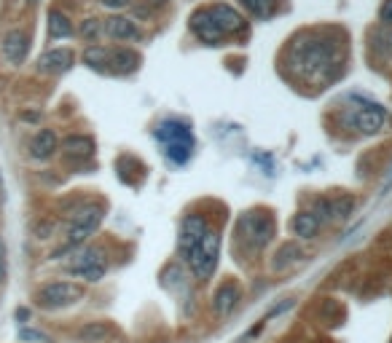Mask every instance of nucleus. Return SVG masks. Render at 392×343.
<instances>
[{"label":"nucleus","mask_w":392,"mask_h":343,"mask_svg":"<svg viewBox=\"0 0 392 343\" xmlns=\"http://www.w3.org/2000/svg\"><path fill=\"white\" fill-rule=\"evenodd\" d=\"M30 3H38V0H30Z\"/></svg>","instance_id":"f704fd0d"},{"label":"nucleus","mask_w":392,"mask_h":343,"mask_svg":"<svg viewBox=\"0 0 392 343\" xmlns=\"http://www.w3.org/2000/svg\"><path fill=\"white\" fill-rule=\"evenodd\" d=\"M97 32H99L97 19H86V22L81 25V35H84V38H97Z\"/></svg>","instance_id":"a878e982"},{"label":"nucleus","mask_w":392,"mask_h":343,"mask_svg":"<svg viewBox=\"0 0 392 343\" xmlns=\"http://www.w3.org/2000/svg\"><path fill=\"white\" fill-rule=\"evenodd\" d=\"M239 300H242L239 284L237 282H223L221 287L215 290V295H213V311H215V317H228L239 306Z\"/></svg>","instance_id":"1a4fd4ad"},{"label":"nucleus","mask_w":392,"mask_h":343,"mask_svg":"<svg viewBox=\"0 0 392 343\" xmlns=\"http://www.w3.org/2000/svg\"><path fill=\"white\" fill-rule=\"evenodd\" d=\"M27 317H30V311H27V309H19V311H17V319H22V322H25Z\"/></svg>","instance_id":"c756f323"},{"label":"nucleus","mask_w":392,"mask_h":343,"mask_svg":"<svg viewBox=\"0 0 392 343\" xmlns=\"http://www.w3.org/2000/svg\"><path fill=\"white\" fill-rule=\"evenodd\" d=\"M105 30H108V35H110V38H116V41L137 38V27L132 25L129 19H124V17H113V19H108V22H105Z\"/></svg>","instance_id":"aec40b11"},{"label":"nucleus","mask_w":392,"mask_h":343,"mask_svg":"<svg viewBox=\"0 0 392 343\" xmlns=\"http://www.w3.org/2000/svg\"><path fill=\"white\" fill-rule=\"evenodd\" d=\"M156 140L164 145V153L172 164H186L194 153V134L188 129V123L167 118L156 126Z\"/></svg>","instance_id":"f257e3e1"},{"label":"nucleus","mask_w":392,"mask_h":343,"mask_svg":"<svg viewBox=\"0 0 392 343\" xmlns=\"http://www.w3.org/2000/svg\"><path fill=\"white\" fill-rule=\"evenodd\" d=\"M62 150L68 158H75V161H84V158H92L95 156V140L92 137H84V134H73L62 143Z\"/></svg>","instance_id":"2eb2a0df"},{"label":"nucleus","mask_w":392,"mask_h":343,"mask_svg":"<svg viewBox=\"0 0 392 343\" xmlns=\"http://www.w3.org/2000/svg\"><path fill=\"white\" fill-rule=\"evenodd\" d=\"M3 279H6V266L0 263V282H3Z\"/></svg>","instance_id":"473e14b6"},{"label":"nucleus","mask_w":392,"mask_h":343,"mask_svg":"<svg viewBox=\"0 0 392 343\" xmlns=\"http://www.w3.org/2000/svg\"><path fill=\"white\" fill-rule=\"evenodd\" d=\"M191 27H194V32L204 41V43H218L223 35L221 30L213 25V19H210V14H207V8H202V11H196L194 17H191Z\"/></svg>","instance_id":"ddd939ff"},{"label":"nucleus","mask_w":392,"mask_h":343,"mask_svg":"<svg viewBox=\"0 0 392 343\" xmlns=\"http://www.w3.org/2000/svg\"><path fill=\"white\" fill-rule=\"evenodd\" d=\"M49 35L51 38H68V35H73V22L68 19V14L51 11L49 14Z\"/></svg>","instance_id":"412c9836"},{"label":"nucleus","mask_w":392,"mask_h":343,"mask_svg":"<svg viewBox=\"0 0 392 343\" xmlns=\"http://www.w3.org/2000/svg\"><path fill=\"white\" fill-rule=\"evenodd\" d=\"M84 62L89 67H95V70H102L110 62V51L102 49V46H89V49L84 51Z\"/></svg>","instance_id":"5701e85b"},{"label":"nucleus","mask_w":392,"mask_h":343,"mask_svg":"<svg viewBox=\"0 0 392 343\" xmlns=\"http://www.w3.org/2000/svg\"><path fill=\"white\" fill-rule=\"evenodd\" d=\"M153 3H164V0H153Z\"/></svg>","instance_id":"72a5a7b5"},{"label":"nucleus","mask_w":392,"mask_h":343,"mask_svg":"<svg viewBox=\"0 0 392 343\" xmlns=\"http://www.w3.org/2000/svg\"><path fill=\"white\" fill-rule=\"evenodd\" d=\"M271 233H274V222L264 212H247L239 220V236L245 239V245L250 249H264L269 245Z\"/></svg>","instance_id":"423d86ee"},{"label":"nucleus","mask_w":392,"mask_h":343,"mask_svg":"<svg viewBox=\"0 0 392 343\" xmlns=\"http://www.w3.org/2000/svg\"><path fill=\"white\" fill-rule=\"evenodd\" d=\"M51 231H54V222H51V220H43V222H38V225H35V233H38V239H49Z\"/></svg>","instance_id":"bb28decb"},{"label":"nucleus","mask_w":392,"mask_h":343,"mask_svg":"<svg viewBox=\"0 0 392 343\" xmlns=\"http://www.w3.org/2000/svg\"><path fill=\"white\" fill-rule=\"evenodd\" d=\"M186 263H188V269L194 273L199 282H207L215 269H218V258H221V236H218V231L215 228H210L204 236H202V242L194 245L186 255Z\"/></svg>","instance_id":"f03ea898"},{"label":"nucleus","mask_w":392,"mask_h":343,"mask_svg":"<svg viewBox=\"0 0 392 343\" xmlns=\"http://www.w3.org/2000/svg\"><path fill=\"white\" fill-rule=\"evenodd\" d=\"M84 298V287L81 284H73V282H49V284H43L38 295H35V300H38V306L41 309H46V311H57V309H68V306H73Z\"/></svg>","instance_id":"20e7f679"},{"label":"nucleus","mask_w":392,"mask_h":343,"mask_svg":"<svg viewBox=\"0 0 392 343\" xmlns=\"http://www.w3.org/2000/svg\"><path fill=\"white\" fill-rule=\"evenodd\" d=\"M213 25L221 30V35H231V32H239L245 27V19L231 8V6H210L207 8Z\"/></svg>","instance_id":"9d476101"},{"label":"nucleus","mask_w":392,"mask_h":343,"mask_svg":"<svg viewBox=\"0 0 392 343\" xmlns=\"http://www.w3.org/2000/svg\"><path fill=\"white\" fill-rule=\"evenodd\" d=\"M0 51L6 56L8 65H22L27 59V51H30V32L27 30H8L3 43H0Z\"/></svg>","instance_id":"0eeeda50"},{"label":"nucleus","mask_w":392,"mask_h":343,"mask_svg":"<svg viewBox=\"0 0 392 343\" xmlns=\"http://www.w3.org/2000/svg\"><path fill=\"white\" fill-rule=\"evenodd\" d=\"M68 271L86 279V282H99L108 271V258H105V249L102 247H86L81 249L78 255H73V260L68 263Z\"/></svg>","instance_id":"39448f33"},{"label":"nucleus","mask_w":392,"mask_h":343,"mask_svg":"<svg viewBox=\"0 0 392 343\" xmlns=\"http://www.w3.org/2000/svg\"><path fill=\"white\" fill-rule=\"evenodd\" d=\"M75 56L70 49H54V51H46L41 59H38V70L41 73H68L70 67H73Z\"/></svg>","instance_id":"9b49d317"},{"label":"nucleus","mask_w":392,"mask_h":343,"mask_svg":"<svg viewBox=\"0 0 392 343\" xmlns=\"http://www.w3.org/2000/svg\"><path fill=\"white\" fill-rule=\"evenodd\" d=\"M320 228H322V222L306 209V212H298L293 218V231L298 239H315L320 233Z\"/></svg>","instance_id":"dca6fc26"},{"label":"nucleus","mask_w":392,"mask_h":343,"mask_svg":"<svg viewBox=\"0 0 392 343\" xmlns=\"http://www.w3.org/2000/svg\"><path fill=\"white\" fill-rule=\"evenodd\" d=\"M207 231H210V222L204 215H186L183 225H180V252L186 255L191 247L199 245Z\"/></svg>","instance_id":"6e6552de"},{"label":"nucleus","mask_w":392,"mask_h":343,"mask_svg":"<svg viewBox=\"0 0 392 343\" xmlns=\"http://www.w3.org/2000/svg\"><path fill=\"white\" fill-rule=\"evenodd\" d=\"M3 258H6V245H3V239H0V263H3Z\"/></svg>","instance_id":"2f4dec72"},{"label":"nucleus","mask_w":392,"mask_h":343,"mask_svg":"<svg viewBox=\"0 0 392 343\" xmlns=\"http://www.w3.org/2000/svg\"><path fill=\"white\" fill-rule=\"evenodd\" d=\"M105 218V207L102 204H84L78 212H73L70 225H68V247L84 245Z\"/></svg>","instance_id":"7ed1b4c3"},{"label":"nucleus","mask_w":392,"mask_h":343,"mask_svg":"<svg viewBox=\"0 0 392 343\" xmlns=\"http://www.w3.org/2000/svg\"><path fill=\"white\" fill-rule=\"evenodd\" d=\"M19 341H35V343H51V338L46 333H38V330H19Z\"/></svg>","instance_id":"393cba45"},{"label":"nucleus","mask_w":392,"mask_h":343,"mask_svg":"<svg viewBox=\"0 0 392 343\" xmlns=\"http://www.w3.org/2000/svg\"><path fill=\"white\" fill-rule=\"evenodd\" d=\"M384 121H387V116H384V110H382L379 105H366V107H360L357 116H355L357 129L366 132V134H376V132L384 126Z\"/></svg>","instance_id":"f8f14e48"},{"label":"nucleus","mask_w":392,"mask_h":343,"mask_svg":"<svg viewBox=\"0 0 392 343\" xmlns=\"http://www.w3.org/2000/svg\"><path fill=\"white\" fill-rule=\"evenodd\" d=\"M132 0H102V6H108V8H126Z\"/></svg>","instance_id":"c85d7f7f"},{"label":"nucleus","mask_w":392,"mask_h":343,"mask_svg":"<svg viewBox=\"0 0 392 343\" xmlns=\"http://www.w3.org/2000/svg\"><path fill=\"white\" fill-rule=\"evenodd\" d=\"M22 118H25V121H38V113H25Z\"/></svg>","instance_id":"7c9ffc66"},{"label":"nucleus","mask_w":392,"mask_h":343,"mask_svg":"<svg viewBox=\"0 0 392 343\" xmlns=\"http://www.w3.org/2000/svg\"><path fill=\"white\" fill-rule=\"evenodd\" d=\"M304 258V249L298 245H282L280 249H277V255L271 258V269L274 271H285L288 266H293V263H298Z\"/></svg>","instance_id":"f3484780"},{"label":"nucleus","mask_w":392,"mask_h":343,"mask_svg":"<svg viewBox=\"0 0 392 343\" xmlns=\"http://www.w3.org/2000/svg\"><path fill=\"white\" fill-rule=\"evenodd\" d=\"M116 73H132L137 65H140V56L135 51H126V49H116L110 51V62H108Z\"/></svg>","instance_id":"6ab92c4d"},{"label":"nucleus","mask_w":392,"mask_h":343,"mask_svg":"<svg viewBox=\"0 0 392 343\" xmlns=\"http://www.w3.org/2000/svg\"><path fill=\"white\" fill-rule=\"evenodd\" d=\"M242 3H245L253 14L266 17V14H271V8H274V3H277V0H242Z\"/></svg>","instance_id":"b1692460"},{"label":"nucleus","mask_w":392,"mask_h":343,"mask_svg":"<svg viewBox=\"0 0 392 343\" xmlns=\"http://www.w3.org/2000/svg\"><path fill=\"white\" fill-rule=\"evenodd\" d=\"M379 17H382V22L392 25V0H384V6H382V11H379Z\"/></svg>","instance_id":"cd10ccee"},{"label":"nucleus","mask_w":392,"mask_h":343,"mask_svg":"<svg viewBox=\"0 0 392 343\" xmlns=\"http://www.w3.org/2000/svg\"><path fill=\"white\" fill-rule=\"evenodd\" d=\"M54 150H57V134H54L51 129H41V132L32 137V143H30V156L38 158V161L51 158Z\"/></svg>","instance_id":"4468645a"},{"label":"nucleus","mask_w":392,"mask_h":343,"mask_svg":"<svg viewBox=\"0 0 392 343\" xmlns=\"http://www.w3.org/2000/svg\"><path fill=\"white\" fill-rule=\"evenodd\" d=\"M110 335H113V327L105 324V322H89V324H84V327L78 330V338L84 343H102V341H108Z\"/></svg>","instance_id":"a211bd4d"},{"label":"nucleus","mask_w":392,"mask_h":343,"mask_svg":"<svg viewBox=\"0 0 392 343\" xmlns=\"http://www.w3.org/2000/svg\"><path fill=\"white\" fill-rule=\"evenodd\" d=\"M328 204H331V220L342 222V220H346V218L352 215V209H355V196L328 198Z\"/></svg>","instance_id":"4be33fe9"}]
</instances>
